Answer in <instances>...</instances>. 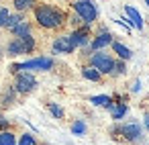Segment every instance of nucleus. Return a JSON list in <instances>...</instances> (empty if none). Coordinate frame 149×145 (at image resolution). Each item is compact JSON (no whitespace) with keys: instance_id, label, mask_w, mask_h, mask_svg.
I'll use <instances>...</instances> for the list:
<instances>
[{"instance_id":"nucleus-1","label":"nucleus","mask_w":149,"mask_h":145,"mask_svg":"<svg viewBox=\"0 0 149 145\" xmlns=\"http://www.w3.org/2000/svg\"><path fill=\"white\" fill-rule=\"evenodd\" d=\"M35 21L43 29H59L63 25V21H65V15L55 6L41 4V6L35 8Z\"/></svg>"},{"instance_id":"nucleus-2","label":"nucleus","mask_w":149,"mask_h":145,"mask_svg":"<svg viewBox=\"0 0 149 145\" xmlns=\"http://www.w3.org/2000/svg\"><path fill=\"white\" fill-rule=\"evenodd\" d=\"M74 10L80 17V21L86 23V25H92L96 21V17H98V8H96V4L92 2V0H76Z\"/></svg>"},{"instance_id":"nucleus-3","label":"nucleus","mask_w":149,"mask_h":145,"mask_svg":"<svg viewBox=\"0 0 149 145\" xmlns=\"http://www.w3.org/2000/svg\"><path fill=\"white\" fill-rule=\"evenodd\" d=\"M53 68V59L51 57H35V59H29L25 63H15L10 66V72L13 74H19V70H37V72H47Z\"/></svg>"},{"instance_id":"nucleus-4","label":"nucleus","mask_w":149,"mask_h":145,"mask_svg":"<svg viewBox=\"0 0 149 145\" xmlns=\"http://www.w3.org/2000/svg\"><path fill=\"white\" fill-rule=\"evenodd\" d=\"M35 49V39L31 37V35H25V37H15L10 43H8V47H6V51H8V55H21V53H31Z\"/></svg>"},{"instance_id":"nucleus-5","label":"nucleus","mask_w":149,"mask_h":145,"mask_svg":"<svg viewBox=\"0 0 149 145\" xmlns=\"http://www.w3.org/2000/svg\"><path fill=\"white\" fill-rule=\"evenodd\" d=\"M90 63H92V68L98 70L100 74H112V68H114V59H112L108 53H102V51L94 53V55L90 57Z\"/></svg>"},{"instance_id":"nucleus-6","label":"nucleus","mask_w":149,"mask_h":145,"mask_svg":"<svg viewBox=\"0 0 149 145\" xmlns=\"http://www.w3.org/2000/svg\"><path fill=\"white\" fill-rule=\"evenodd\" d=\"M35 88H37L35 76H31V74H27V72L17 74V80H15V92H19V94H29V92H33Z\"/></svg>"},{"instance_id":"nucleus-7","label":"nucleus","mask_w":149,"mask_h":145,"mask_svg":"<svg viewBox=\"0 0 149 145\" xmlns=\"http://www.w3.org/2000/svg\"><path fill=\"white\" fill-rule=\"evenodd\" d=\"M118 133L125 135V139H129V141H133V143L141 141V137H143V135H141L143 129H141L139 123H125V125L118 129Z\"/></svg>"},{"instance_id":"nucleus-8","label":"nucleus","mask_w":149,"mask_h":145,"mask_svg":"<svg viewBox=\"0 0 149 145\" xmlns=\"http://www.w3.org/2000/svg\"><path fill=\"white\" fill-rule=\"evenodd\" d=\"M125 13H127V17H129V19H123V23H125L129 29H131V27H135V29H139V31H141V29H143V19H141L139 10L127 4V6H125Z\"/></svg>"},{"instance_id":"nucleus-9","label":"nucleus","mask_w":149,"mask_h":145,"mask_svg":"<svg viewBox=\"0 0 149 145\" xmlns=\"http://www.w3.org/2000/svg\"><path fill=\"white\" fill-rule=\"evenodd\" d=\"M112 43V35L108 33V31H100L96 37H94V41L90 43V51H100V49H104L106 45H110Z\"/></svg>"},{"instance_id":"nucleus-10","label":"nucleus","mask_w":149,"mask_h":145,"mask_svg":"<svg viewBox=\"0 0 149 145\" xmlns=\"http://www.w3.org/2000/svg\"><path fill=\"white\" fill-rule=\"evenodd\" d=\"M76 47L72 45V41H70V35H61V37H57L55 41H53V51L55 53H72Z\"/></svg>"},{"instance_id":"nucleus-11","label":"nucleus","mask_w":149,"mask_h":145,"mask_svg":"<svg viewBox=\"0 0 149 145\" xmlns=\"http://www.w3.org/2000/svg\"><path fill=\"white\" fill-rule=\"evenodd\" d=\"M70 41H72L74 47H86V45H88V33H86V29L74 31V33L70 35Z\"/></svg>"},{"instance_id":"nucleus-12","label":"nucleus","mask_w":149,"mask_h":145,"mask_svg":"<svg viewBox=\"0 0 149 145\" xmlns=\"http://www.w3.org/2000/svg\"><path fill=\"white\" fill-rule=\"evenodd\" d=\"M110 45H112V49H114V53H116V55L120 57V61H125V59H131V57H133V53H131V49H129V47H125L123 43H118V41H112Z\"/></svg>"},{"instance_id":"nucleus-13","label":"nucleus","mask_w":149,"mask_h":145,"mask_svg":"<svg viewBox=\"0 0 149 145\" xmlns=\"http://www.w3.org/2000/svg\"><path fill=\"white\" fill-rule=\"evenodd\" d=\"M108 110H110V114H112L114 121H120V119L127 114V104H123V102H118V104H110Z\"/></svg>"},{"instance_id":"nucleus-14","label":"nucleus","mask_w":149,"mask_h":145,"mask_svg":"<svg viewBox=\"0 0 149 145\" xmlns=\"http://www.w3.org/2000/svg\"><path fill=\"white\" fill-rule=\"evenodd\" d=\"M82 76H84L86 80H90V82H98V80L102 78V74H100L98 70H94L92 66H88V68H82Z\"/></svg>"},{"instance_id":"nucleus-15","label":"nucleus","mask_w":149,"mask_h":145,"mask_svg":"<svg viewBox=\"0 0 149 145\" xmlns=\"http://www.w3.org/2000/svg\"><path fill=\"white\" fill-rule=\"evenodd\" d=\"M13 33L17 35V37H25V35H31V25L27 23V21H23V23H19L15 29H13Z\"/></svg>"},{"instance_id":"nucleus-16","label":"nucleus","mask_w":149,"mask_h":145,"mask_svg":"<svg viewBox=\"0 0 149 145\" xmlns=\"http://www.w3.org/2000/svg\"><path fill=\"white\" fill-rule=\"evenodd\" d=\"M90 102H92V104H96V106H106V108H108V106L112 104V98H110V96H106V94H102V96H92V98H90Z\"/></svg>"},{"instance_id":"nucleus-17","label":"nucleus","mask_w":149,"mask_h":145,"mask_svg":"<svg viewBox=\"0 0 149 145\" xmlns=\"http://www.w3.org/2000/svg\"><path fill=\"white\" fill-rule=\"evenodd\" d=\"M13 4L19 13H23V10H29L35 6V0H13Z\"/></svg>"},{"instance_id":"nucleus-18","label":"nucleus","mask_w":149,"mask_h":145,"mask_svg":"<svg viewBox=\"0 0 149 145\" xmlns=\"http://www.w3.org/2000/svg\"><path fill=\"white\" fill-rule=\"evenodd\" d=\"M0 145H17L15 133H10V131H2V133H0Z\"/></svg>"},{"instance_id":"nucleus-19","label":"nucleus","mask_w":149,"mask_h":145,"mask_svg":"<svg viewBox=\"0 0 149 145\" xmlns=\"http://www.w3.org/2000/svg\"><path fill=\"white\" fill-rule=\"evenodd\" d=\"M72 133H74V135H84V133H86V123H84V121H76V123L72 125Z\"/></svg>"},{"instance_id":"nucleus-20","label":"nucleus","mask_w":149,"mask_h":145,"mask_svg":"<svg viewBox=\"0 0 149 145\" xmlns=\"http://www.w3.org/2000/svg\"><path fill=\"white\" fill-rule=\"evenodd\" d=\"M49 110H51V114H53L55 119H63V108H61L59 104H55V102H49Z\"/></svg>"},{"instance_id":"nucleus-21","label":"nucleus","mask_w":149,"mask_h":145,"mask_svg":"<svg viewBox=\"0 0 149 145\" xmlns=\"http://www.w3.org/2000/svg\"><path fill=\"white\" fill-rule=\"evenodd\" d=\"M19 23H23V17H21V15H10V17H8V23H6V27L13 31Z\"/></svg>"},{"instance_id":"nucleus-22","label":"nucleus","mask_w":149,"mask_h":145,"mask_svg":"<svg viewBox=\"0 0 149 145\" xmlns=\"http://www.w3.org/2000/svg\"><path fill=\"white\" fill-rule=\"evenodd\" d=\"M13 100H15V88H6V92H4V96H2V104H13Z\"/></svg>"},{"instance_id":"nucleus-23","label":"nucleus","mask_w":149,"mask_h":145,"mask_svg":"<svg viewBox=\"0 0 149 145\" xmlns=\"http://www.w3.org/2000/svg\"><path fill=\"white\" fill-rule=\"evenodd\" d=\"M8 17H10L8 8H0V27H6V23H8Z\"/></svg>"},{"instance_id":"nucleus-24","label":"nucleus","mask_w":149,"mask_h":145,"mask_svg":"<svg viewBox=\"0 0 149 145\" xmlns=\"http://www.w3.org/2000/svg\"><path fill=\"white\" fill-rule=\"evenodd\" d=\"M127 72V68H125V63L123 61H114V68H112V74L114 76H120V74H125Z\"/></svg>"},{"instance_id":"nucleus-25","label":"nucleus","mask_w":149,"mask_h":145,"mask_svg":"<svg viewBox=\"0 0 149 145\" xmlns=\"http://www.w3.org/2000/svg\"><path fill=\"white\" fill-rule=\"evenodd\" d=\"M19 145H35V139H33V135H29V133H25V135L21 137V141H19Z\"/></svg>"},{"instance_id":"nucleus-26","label":"nucleus","mask_w":149,"mask_h":145,"mask_svg":"<svg viewBox=\"0 0 149 145\" xmlns=\"http://www.w3.org/2000/svg\"><path fill=\"white\" fill-rule=\"evenodd\" d=\"M6 127H8V121L2 119V114H0V129H6Z\"/></svg>"},{"instance_id":"nucleus-27","label":"nucleus","mask_w":149,"mask_h":145,"mask_svg":"<svg viewBox=\"0 0 149 145\" xmlns=\"http://www.w3.org/2000/svg\"><path fill=\"white\" fill-rule=\"evenodd\" d=\"M139 90H141V82H135L133 84V92H139Z\"/></svg>"},{"instance_id":"nucleus-28","label":"nucleus","mask_w":149,"mask_h":145,"mask_svg":"<svg viewBox=\"0 0 149 145\" xmlns=\"http://www.w3.org/2000/svg\"><path fill=\"white\" fill-rule=\"evenodd\" d=\"M143 121H145V129H147V131H149V112H147V114H145V119H143Z\"/></svg>"},{"instance_id":"nucleus-29","label":"nucleus","mask_w":149,"mask_h":145,"mask_svg":"<svg viewBox=\"0 0 149 145\" xmlns=\"http://www.w3.org/2000/svg\"><path fill=\"white\" fill-rule=\"evenodd\" d=\"M145 2H147V6H149V0H145Z\"/></svg>"}]
</instances>
